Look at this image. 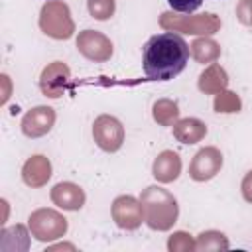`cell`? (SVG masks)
Returning a JSON list of instances; mask_svg holds the SVG:
<instances>
[{
    "mask_svg": "<svg viewBox=\"0 0 252 252\" xmlns=\"http://www.w3.org/2000/svg\"><path fill=\"white\" fill-rule=\"evenodd\" d=\"M189 61V45L173 32L152 35L142 47L144 73L152 81H171Z\"/></svg>",
    "mask_w": 252,
    "mask_h": 252,
    "instance_id": "1",
    "label": "cell"
},
{
    "mask_svg": "<svg viewBox=\"0 0 252 252\" xmlns=\"http://www.w3.org/2000/svg\"><path fill=\"white\" fill-rule=\"evenodd\" d=\"M142 211H144V222L152 230H169L173 222L177 220V201L175 197L158 185H150L144 189L142 197Z\"/></svg>",
    "mask_w": 252,
    "mask_h": 252,
    "instance_id": "2",
    "label": "cell"
},
{
    "mask_svg": "<svg viewBox=\"0 0 252 252\" xmlns=\"http://www.w3.org/2000/svg\"><path fill=\"white\" fill-rule=\"evenodd\" d=\"M39 26L49 37H55V39H69L75 32V24L71 20L67 4L57 0H51L41 8Z\"/></svg>",
    "mask_w": 252,
    "mask_h": 252,
    "instance_id": "3",
    "label": "cell"
},
{
    "mask_svg": "<svg viewBox=\"0 0 252 252\" xmlns=\"http://www.w3.org/2000/svg\"><path fill=\"white\" fill-rule=\"evenodd\" d=\"M28 226L32 236H35L41 242H47L61 238L67 232V219L53 209H37L30 215Z\"/></svg>",
    "mask_w": 252,
    "mask_h": 252,
    "instance_id": "4",
    "label": "cell"
},
{
    "mask_svg": "<svg viewBox=\"0 0 252 252\" xmlns=\"http://www.w3.org/2000/svg\"><path fill=\"white\" fill-rule=\"evenodd\" d=\"M93 136L98 148L104 152H116L124 142V128L114 116L102 114L93 124Z\"/></svg>",
    "mask_w": 252,
    "mask_h": 252,
    "instance_id": "5",
    "label": "cell"
},
{
    "mask_svg": "<svg viewBox=\"0 0 252 252\" xmlns=\"http://www.w3.org/2000/svg\"><path fill=\"white\" fill-rule=\"evenodd\" d=\"M112 219L124 230H134L144 220L142 203L132 195H120L112 203Z\"/></svg>",
    "mask_w": 252,
    "mask_h": 252,
    "instance_id": "6",
    "label": "cell"
},
{
    "mask_svg": "<svg viewBox=\"0 0 252 252\" xmlns=\"http://www.w3.org/2000/svg\"><path fill=\"white\" fill-rule=\"evenodd\" d=\"M77 49L91 61H106L112 55V43L100 32L85 30L77 37Z\"/></svg>",
    "mask_w": 252,
    "mask_h": 252,
    "instance_id": "7",
    "label": "cell"
},
{
    "mask_svg": "<svg viewBox=\"0 0 252 252\" xmlns=\"http://www.w3.org/2000/svg\"><path fill=\"white\" fill-rule=\"evenodd\" d=\"M222 167V154L217 148H203L195 154L191 165H189V175L195 181H207L215 177Z\"/></svg>",
    "mask_w": 252,
    "mask_h": 252,
    "instance_id": "8",
    "label": "cell"
},
{
    "mask_svg": "<svg viewBox=\"0 0 252 252\" xmlns=\"http://www.w3.org/2000/svg\"><path fill=\"white\" fill-rule=\"evenodd\" d=\"M55 122V110L49 106H35L28 110L22 118V132L28 138H39L45 136Z\"/></svg>",
    "mask_w": 252,
    "mask_h": 252,
    "instance_id": "9",
    "label": "cell"
},
{
    "mask_svg": "<svg viewBox=\"0 0 252 252\" xmlns=\"http://www.w3.org/2000/svg\"><path fill=\"white\" fill-rule=\"evenodd\" d=\"M51 201L59 207V209H65V211H77L85 205V191L77 185V183H71V181H63V183H57L53 189H51Z\"/></svg>",
    "mask_w": 252,
    "mask_h": 252,
    "instance_id": "10",
    "label": "cell"
},
{
    "mask_svg": "<svg viewBox=\"0 0 252 252\" xmlns=\"http://www.w3.org/2000/svg\"><path fill=\"white\" fill-rule=\"evenodd\" d=\"M51 177V163L45 156H32L22 167V179L30 187H41Z\"/></svg>",
    "mask_w": 252,
    "mask_h": 252,
    "instance_id": "11",
    "label": "cell"
},
{
    "mask_svg": "<svg viewBox=\"0 0 252 252\" xmlns=\"http://www.w3.org/2000/svg\"><path fill=\"white\" fill-rule=\"evenodd\" d=\"M181 173V159L175 152L171 150H163L156 159H154V167H152V175L161 181V183H169L173 179H177Z\"/></svg>",
    "mask_w": 252,
    "mask_h": 252,
    "instance_id": "12",
    "label": "cell"
},
{
    "mask_svg": "<svg viewBox=\"0 0 252 252\" xmlns=\"http://www.w3.org/2000/svg\"><path fill=\"white\" fill-rule=\"evenodd\" d=\"M163 28H171V30H181V32H187V33H213V32H217L219 30V20L213 16V14H205L203 18H199V20H183V22H179V20H175L173 18V22L169 24V22H165V24H161Z\"/></svg>",
    "mask_w": 252,
    "mask_h": 252,
    "instance_id": "13",
    "label": "cell"
},
{
    "mask_svg": "<svg viewBox=\"0 0 252 252\" xmlns=\"http://www.w3.org/2000/svg\"><path fill=\"white\" fill-rule=\"evenodd\" d=\"M205 134H207V126L199 118H183L173 124V136L181 144H195L201 138H205Z\"/></svg>",
    "mask_w": 252,
    "mask_h": 252,
    "instance_id": "14",
    "label": "cell"
},
{
    "mask_svg": "<svg viewBox=\"0 0 252 252\" xmlns=\"http://www.w3.org/2000/svg\"><path fill=\"white\" fill-rule=\"evenodd\" d=\"M69 79V69L63 65V63H59V61H55L53 65H49L45 71H43V75H41V91L45 93V96H51L53 98V85L57 83V87H59V91L63 93V85H65V81Z\"/></svg>",
    "mask_w": 252,
    "mask_h": 252,
    "instance_id": "15",
    "label": "cell"
},
{
    "mask_svg": "<svg viewBox=\"0 0 252 252\" xmlns=\"http://www.w3.org/2000/svg\"><path fill=\"white\" fill-rule=\"evenodd\" d=\"M228 83L226 73L219 65H211L199 79V89L205 93H220Z\"/></svg>",
    "mask_w": 252,
    "mask_h": 252,
    "instance_id": "16",
    "label": "cell"
},
{
    "mask_svg": "<svg viewBox=\"0 0 252 252\" xmlns=\"http://www.w3.org/2000/svg\"><path fill=\"white\" fill-rule=\"evenodd\" d=\"M197 250H226L228 248V240L222 232L219 230H207L201 232L197 242H195Z\"/></svg>",
    "mask_w": 252,
    "mask_h": 252,
    "instance_id": "17",
    "label": "cell"
},
{
    "mask_svg": "<svg viewBox=\"0 0 252 252\" xmlns=\"http://www.w3.org/2000/svg\"><path fill=\"white\" fill-rule=\"evenodd\" d=\"M177 114H179L177 104L171 102V100H158V102L154 104V118H156L159 124L169 126L171 122L177 120Z\"/></svg>",
    "mask_w": 252,
    "mask_h": 252,
    "instance_id": "18",
    "label": "cell"
},
{
    "mask_svg": "<svg viewBox=\"0 0 252 252\" xmlns=\"http://www.w3.org/2000/svg\"><path fill=\"white\" fill-rule=\"evenodd\" d=\"M191 49H193L195 59L201 61V63H207V61H211L219 55V45L211 39H197V41H193Z\"/></svg>",
    "mask_w": 252,
    "mask_h": 252,
    "instance_id": "19",
    "label": "cell"
},
{
    "mask_svg": "<svg viewBox=\"0 0 252 252\" xmlns=\"http://www.w3.org/2000/svg\"><path fill=\"white\" fill-rule=\"evenodd\" d=\"M240 108V98L226 91V93H219L215 98V110L217 112H236Z\"/></svg>",
    "mask_w": 252,
    "mask_h": 252,
    "instance_id": "20",
    "label": "cell"
},
{
    "mask_svg": "<svg viewBox=\"0 0 252 252\" xmlns=\"http://www.w3.org/2000/svg\"><path fill=\"white\" fill-rule=\"evenodd\" d=\"M89 12L96 20H108L114 14V0H89Z\"/></svg>",
    "mask_w": 252,
    "mask_h": 252,
    "instance_id": "21",
    "label": "cell"
},
{
    "mask_svg": "<svg viewBox=\"0 0 252 252\" xmlns=\"http://www.w3.org/2000/svg\"><path fill=\"white\" fill-rule=\"evenodd\" d=\"M167 246L169 250H195V242L187 232H173Z\"/></svg>",
    "mask_w": 252,
    "mask_h": 252,
    "instance_id": "22",
    "label": "cell"
},
{
    "mask_svg": "<svg viewBox=\"0 0 252 252\" xmlns=\"http://www.w3.org/2000/svg\"><path fill=\"white\" fill-rule=\"evenodd\" d=\"M167 4H169L171 10H175V12L191 14V12H195V10L203 4V0H167Z\"/></svg>",
    "mask_w": 252,
    "mask_h": 252,
    "instance_id": "23",
    "label": "cell"
},
{
    "mask_svg": "<svg viewBox=\"0 0 252 252\" xmlns=\"http://www.w3.org/2000/svg\"><path fill=\"white\" fill-rule=\"evenodd\" d=\"M236 16L242 24L252 26V0H240V4L236 6Z\"/></svg>",
    "mask_w": 252,
    "mask_h": 252,
    "instance_id": "24",
    "label": "cell"
},
{
    "mask_svg": "<svg viewBox=\"0 0 252 252\" xmlns=\"http://www.w3.org/2000/svg\"><path fill=\"white\" fill-rule=\"evenodd\" d=\"M240 189H242V197H244L248 203H252V169H250V171L244 175Z\"/></svg>",
    "mask_w": 252,
    "mask_h": 252,
    "instance_id": "25",
    "label": "cell"
}]
</instances>
